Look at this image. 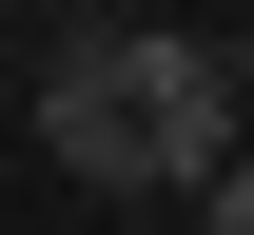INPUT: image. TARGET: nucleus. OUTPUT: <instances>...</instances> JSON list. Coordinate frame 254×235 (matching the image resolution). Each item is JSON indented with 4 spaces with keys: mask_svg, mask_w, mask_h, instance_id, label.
<instances>
[{
    "mask_svg": "<svg viewBox=\"0 0 254 235\" xmlns=\"http://www.w3.org/2000/svg\"><path fill=\"white\" fill-rule=\"evenodd\" d=\"M39 157L98 176V196H157V118H137V39H118V20L39 59Z\"/></svg>",
    "mask_w": 254,
    "mask_h": 235,
    "instance_id": "obj_1",
    "label": "nucleus"
},
{
    "mask_svg": "<svg viewBox=\"0 0 254 235\" xmlns=\"http://www.w3.org/2000/svg\"><path fill=\"white\" fill-rule=\"evenodd\" d=\"M195 216H215V235H254V157H235V176H215V196H195Z\"/></svg>",
    "mask_w": 254,
    "mask_h": 235,
    "instance_id": "obj_3",
    "label": "nucleus"
},
{
    "mask_svg": "<svg viewBox=\"0 0 254 235\" xmlns=\"http://www.w3.org/2000/svg\"><path fill=\"white\" fill-rule=\"evenodd\" d=\"M235 78H254V39H235Z\"/></svg>",
    "mask_w": 254,
    "mask_h": 235,
    "instance_id": "obj_4",
    "label": "nucleus"
},
{
    "mask_svg": "<svg viewBox=\"0 0 254 235\" xmlns=\"http://www.w3.org/2000/svg\"><path fill=\"white\" fill-rule=\"evenodd\" d=\"M137 118H157V196H215V176L254 157V78H235V39H157V20H137Z\"/></svg>",
    "mask_w": 254,
    "mask_h": 235,
    "instance_id": "obj_2",
    "label": "nucleus"
}]
</instances>
